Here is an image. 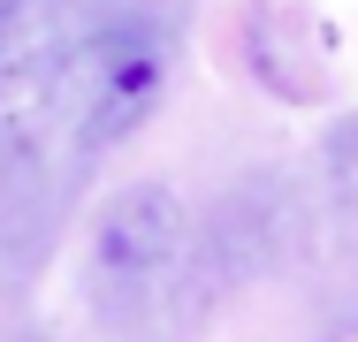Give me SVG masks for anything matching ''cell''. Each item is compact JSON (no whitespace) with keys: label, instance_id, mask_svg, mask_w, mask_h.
Instances as JSON below:
<instances>
[{"label":"cell","instance_id":"cell-1","mask_svg":"<svg viewBox=\"0 0 358 342\" xmlns=\"http://www.w3.org/2000/svg\"><path fill=\"white\" fill-rule=\"evenodd\" d=\"M160 84H168V46H160V31H145V23H107V31H92V38L69 54V107H76L84 144L130 137L145 114H152Z\"/></svg>","mask_w":358,"mask_h":342},{"label":"cell","instance_id":"cell-4","mask_svg":"<svg viewBox=\"0 0 358 342\" xmlns=\"http://www.w3.org/2000/svg\"><path fill=\"white\" fill-rule=\"evenodd\" d=\"M8 15H23V0H0V23H8Z\"/></svg>","mask_w":358,"mask_h":342},{"label":"cell","instance_id":"cell-3","mask_svg":"<svg viewBox=\"0 0 358 342\" xmlns=\"http://www.w3.org/2000/svg\"><path fill=\"white\" fill-rule=\"evenodd\" d=\"M328 152H336V183H343V198L358 205V114L336 130V144H328Z\"/></svg>","mask_w":358,"mask_h":342},{"label":"cell","instance_id":"cell-2","mask_svg":"<svg viewBox=\"0 0 358 342\" xmlns=\"http://www.w3.org/2000/svg\"><path fill=\"white\" fill-rule=\"evenodd\" d=\"M176 244V198L160 191V183H145V191H122V198L107 205V259H122V267H145V259H160Z\"/></svg>","mask_w":358,"mask_h":342}]
</instances>
